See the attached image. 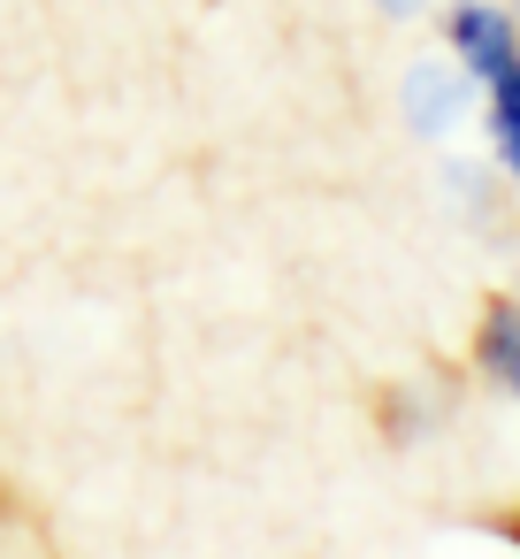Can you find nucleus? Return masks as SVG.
Returning a JSON list of instances; mask_svg holds the SVG:
<instances>
[{
	"label": "nucleus",
	"mask_w": 520,
	"mask_h": 559,
	"mask_svg": "<svg viewBox=\"0 0 520 559\" xmlns=\"http://www.w3.org/2000/svg\"><path fill=\"white\" fill-rule=\"evenodd\" d=\"M444 55H451L474 85L505 78V70L520 62V24H512V9H497V0H451V9H444Z\"/></svg>",
	"instance_id": "f257e3e1"
},
{
	"label": "nucleus",
	"mask_w": 520,
	"mask_h": 559,
	"mask_svg": "<svg viewBox=\"0 0 520 559\" xmlns=\"http://www.w3.org/2000/svg\"><path fill=\"white\" fill-rule=\"evenodd\" d=\"M505 9H512V24H520V0H505Z\"/></svg>",
	"instance_id": "423d86ee"
},
{
	"label": "nucleus",
	"mask_w": 520,
	"mask_h": 559,
	"mask_svg": "<svg viewBox=\"0 0 520 559\" xmlns=\"http://www.w3.org/2000/svg\"><path fill=\"white\" fill-rule=\"evenodd\" d=\"M406 123H413V139H451L474 108H482V85L451 62V55H428V62H413L406 70Z\"/></svg>",
	"instance_id": "f03ea898"
},
{
	"label": "nucleus",
	"mask_w": 520,
	"mask_h": 559,
	"mask_svg": "<svg viewBox=\"0 0 520 559\" xmlns=\"http://www.w3.org/2000/svg\"><path fill=\"white\" fill-rule=\"evenodd\" d=\"M375 9H383L390 24H406V16H421V9H428V0H375Z\"/></svg>",
	"instance_id": "39448f33"
},
{
	"label": "nucleus",
	"mask_w": 520,
	"mask_h": 559,
	"mask_svg": "<svg viewBox=\"0 0 520 559\" xmlns=\"http://www.w3.org/2000/svg\"><path fill=\"white\" fill-rule=\"evenodd\" d=\"M482 131H489V162L520 185V62L482 85Z\"/></svg>",
	"instance_id": "20e7f679"
},
{
	"label": "nucleus",
	"mask_w": 520,
	"mask_h": 559,
	"mask_svg": "<svg viewBox=\"0 0 520 559\" xmlns=\"http://www.w3.org/2000/svg\"><path fill=\"white\" fill-rule=\"evenodd\" d=\"M474 376L505 399H520V299H489L474 322Z\"/></svg>",
	"instance_id": "7ed1b4c3"
},
{
	"label": "nucleus",
	"mask_w": 520,
	"mask_h": 559,
	"mask_svg": "<svg viewBox=\"0 0 520 559\" xmlns=\"http://www.w3.org/2000/svg\"><path fill=\"white\" fill-rule=\"evenodd\" d=\"M512 544H520V521H512Z\"/></svg>",
	"instance_id": "0eeeda50"
}]
</instances>
